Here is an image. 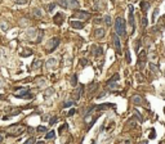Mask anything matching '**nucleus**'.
<instances>
[{
    "label": "nucleus",
    "mask_w": 165,
    "mask_h": 144,
    "mask_svg": "<svg viewBox=\"0 0 165 144\" xmlns=\"http://www.w3.org/2000/svg\"><path fill=\"white\" fill-rule=\"evenodd\" d=\"M92 144H95V143H94V141H93V143H92Z\"/></svg>",
    "instance_id": "49"
},
{
    "label": "nucleus",
    "mask_w": 165,
    "mask_h": 144,
    "mask_svg": "<svg viewBox=\"0 0 165 144\" xmlns=\"http://www.w3.org/2000/svg\"><path fill=\"white\" fill-rule=\"evenodd\" d=\"M102 19H94V23H101Z\"/></svg>",
    "instance_id": "45"
},
{
    "label": "nucleus",
    "mask_w": 165,
    "mask_h": 144,
    "mask_svg": "<svg viewBox=\"0 0 165 144\" xmlns=\"http://www.w3.org/2000/svg\"><path fill=\"white\" fill-rule=\"evenodd\" d=\"M95 87H97V84H90L89 85V90H94Z\"/></svg>",
    "instance_id": "42"
},
{
    "label": "nucleus",
    "mask_w": 165,
    "mask_h": 144,
    "mask_svg": "<svg viewBox=\"0 0 165 144\" xmlns=\"http://www.w3.org/2000/svg\"><path fill=\"white\" fill-rule=\"evenodd\" d=\"M75 112H76V111H75V109H74V108H72V109H71V111H70V112H69V113H67V116H72V115H75Z\"/></svg>",
    "instance_id": "44"
},
{
    "label": "nucleus",
    "mask_w": 165,
    "mask_h": 144,
    "mask_svg": "<svg viewBox=\"0 0 165 144\" xmlns=\"http://www.w3.org/2000/svg\"><path fill=\"white\" fill-rule=\"evenodd\" d=\"M57 120H58V118H57L56 116H54V117H52V118H50V121H49V125H54V124L57 122Z\"/></svg>",
    "instance_id": "32"
},
{
    "label": "nucleus",
    "mask_w": 165,
    "mask_h": 144,
    "mask_svg": "<svg viewBox=\"0 0 165 144\" xmlns=\"http://www.w3.org/2000/svg\"><path fill=\"white\" fill-rule=\"evenodd\" d=\"M40 66H41V61L40 59H35L34 62H32V64H31V68L32 70H38V68H40Z\"/></svg>",
    "instance_id": "17"
},
{
    "label": "nucleus",
    "mask_w": 165,
    "mask_h": 144,
    "mask_svg": "<svg viewBox=\"0 0 165 144\" xmlns=\"http://www.w3.org/2000/svg\"><path fill=\"white\" fill-rule=\"evenodd\" d=\"M56 66H57V59L56 58H49L47 62H45V67L47 68H54V67H56Z\"/></svg>",
    "instance_id": "14"
},
{
    "label": "nucleus",
    "mask_w": 165,
    "mask_h": 144,
    "mask_svg": "<svg viewBox=\"0 0 165 144\" xmlns=\"http://www.w3.org/2000/svg\"><path fill=\"white\" fill-rule=\"evenodd\" d=\"M58 45H59V39H58V37H53V39H50V40L47 42V45H45V50H47V53H52V52L56 49Z\"/></svg>",
    "instance_id": "3"
},
{
    "label": "nucleus",
    "mask_w": 165,
    "mask_h": 144,
    "mask_svg": "<svg viewBox=\"0 0 165 144\" xmlns=\"http://www.w3.org/2000/svg\"><path fill=\"white\" fill-rule=\"evenodd\" d=\"M54 8H56V4H49V7H48V12H52Z\"/></svg>",
    "instance_id": "40"
},
{
    "label": "nucleus",
    "mask_w": 165,
    "mask_h": 144,
    "mask_svg": "<svg viewBox=\"0 0 165 144\" xmlns=\"http://www.w3.org/2000/svg\"><path fill=\"white\" fill-rule=\"evenodd\" d=\"M148 8H150V3H148V2H142V3H141V9L143 10L145 13L147 12Z\"/></svg>",
    "instance_id": "21"
},
{
    "label": "nucleus",
    "mask_w": 165,
    "mask_h": 144,
    "mask_svg": "<svg viewBox=\"0 0 165 144\" xmlns=\"http://www.w3.org/2000/svg\"><path fill=\"white\" fill-rule=\"evenodd\" d=\"M9 28V23L5 21H0V30L2 31H7Z\"/></svg>",
    "instance_id": "19"
},
{
    "label": "nucleus",
    "mask_w": 165,
    "mask_h": 144,
    "mask_svg": "<svg viewBox=\"0 0 165 144\" xmlns=\"http://www.w3.org/2000/svg\"><path fill=\"white\" fill-rule=\"evenodd\" d=\"M119 79H120V76L116 73L115 75V77H112V79H110L108 81H107V85L111 87V89H114V87H116V85H117V82L116 81H119Z\"/></svg>",
    "instance_id": "11"
},
{
    "label": "nucleus",
    "mask_w": 165,
    "mask_h": 144,
    "mask_svg": "<svg viewBox=\"0 0 165 144\" xmlns=\"http://www.w3.org/2000/svg\"><path fill=\"white\" fill-rule=\"evenodd\" d=\"M4 86H5V81L3 79H0V89H4Z\"/></svg>",
    "instance_id": "39"
},
{
    "label": "nucleus",
    "mask_w": 165,
    "mask_h": 144,
    "mask_svg": "<svg viewBox=\"0 0 165 144\" xmlns=\"http://www.w3.org/2000/svg\"><path fill=\"white\" fill-rule=\"evenodd\" d=\"M32 14H34L35 17H38V18H41V17H43V13L40 12L39 8H35L34 10H32Z\"/></svg>",
    "instance_id": "22"
},
{
    "label": "nucleus",
    "mask_w": 165,
    "mask_h": 144,
    "mask_svg": "<svg viewBox=\"0 0 165 144\" xmlns=\"http://www.w3.org/2000/svg\"><path fill=\"white\" fill-rule=\"evenodd\" d=\"M63 19H64V17H63V14H62V13H57L56 16L53 17L54 23H56V25H58V26H61V25L63 23Z\"/></svg>",
    "instance_id": "12"
},
{
    "label": "nucleus",
    "mask_w": 165,
    "mask_h": 144,
    "mask_svg": "<svg viewBox=\"0 0 165 144\" xmlns=\"http://www.w3.org/2000/svg\"><path fill=\"white\" fill-rule=\"evenodd\" d=\"M72 17L74 18H80L81 21H85V19H88V18L90 17V14L88 13V12H84V10H79V12H75L72 14Z\"/></svg>",
    "instance_id": "5"
},
{
    "label": "nucleus",
    "mask_w": 165,
    "mask_h": 144,
    "mask_svg": "<svg viewBox=\"0 0 165 144\" xmlns=\"http://www.w3.org/2000/svg\"><path fill=\"white\" fill-rule=\"evenodd\" d=\"M39 34V30H35V28H31L26 32V39L27 40H36V35Z\"/></svg>",
    "instance_id": "8"
},
{
    "label": "nucleus",
    "mask_w": 165,
    "mask_h": 144,
    "mask_svg": "<svg viewBox=\"0 0 165 144\" xmlns=\"http://www.w3.org/2000/svg\"><path fill=\"white\" fill-rule=\"evenodd\" d=\"M80 62H81V66H83V67H85V66L88 64V61H86V59H81Z\"/></svg>",
    "instance_id": "43"
},
{
    "label": "nucleus",
    "mask_w": 165,
    "mask_h": 144,
    "mask_svg": "<svg viewBox=\"0 0 165 144\" xmlns=\"http://www.w3.org/2000/svg\"><path fill=\"white\" fill-rule=\"evenodd\" d=\"M2 141H3V135L0 134V143H2Z\"/></svg>",
    "instance_id": "47"
},
{
    "label": "nucleus",
    "mask_w": 165,
    "mask_h": 144,
    "mask_svg": "<svg viewBox=\"0 0 165 144\" xmlns=\"http://www.w3.org/2000/svg\"><path fill=\"white\" fill-rule=\"evenodd\" d=\"M3 99H4V95H2V94H0V101H3Z\"/></svg>",
    "instance_id": "46"
},
{
    "label": "nucleus",
    "mask_w": 165,
    "mask_h": 144,
    "mask_svg": "<svg viewBox=\"0 0 165 144\" xmlns=\"http://www.w3.org/2000/svg\"><path fill=\"white\" fill-rule=\"evenodd\" d=\"M34 143H35V139H34V138H28L23 144H34Z\"/></svg>",
    "instance_id": "31"
},
{
    "label": "nucleus",
    "mask_w": 165,
    "mask_h": 144,
    "mask_svg": "<svg viewBox=\"0 0 165 144\" xmlns=\"http://www.w3.org/2000/svg\"><path fill=\"white\" fill-rule=\"evenodd\" d=\"M125 55H126V62H128V63H130V62H131V58H130V53H129L128 50L125 52Z\"/></svg>",
    "instance_id": "36"
},
{
    "label": "nucleus",
    "mask_w": 165,
    "mask_h": 144,
    "mask_svg": "<svg viewBox=\"0 0 165 144\" xmlns=\"http://www.w3.org/2000/svg\"><path fill=\"white\" fill-rule=\"evenodd\" d=\"M92 53H93L94 57H100V55L103 54V48H102V46L93 45V46H92Z\"/></svg>",
    "instance_id": "10"
},
{
    "label": "nucleus",
    "mask_w": 165,
    "mask_h": 144,
    "mask_svg": "<svg viewBox=\"0 0 165 144\" xmlns=\"http://www.w3.org/2000/svg\"><path fill=\"white\" fill-rule=\"evenodd\" d=\"M30 55H32V50L30 49H23L21 52V57H30Z\"/></svg>",
    "instance_id": "20"
},
{
    "label": "nucleus",
    "mask_w": 165,
    "mask_h": 144,
    "mask_svg": "<svg viewBox=\"0 0 165 144\" xmlns=\"http://www.w3.org/2000/svg\"><path fill=\"white\" fill-rule=\"evenodd\" d=\"M71 27L72 28H76V30H81V28H84V22H80V21H71Z\"/></svg>",
    "instance_id": "13"
},
{
    "label": "nucleus",
    "mask_w": 165,
    "mask_h": 144,
    "mask_svg": "<svg viewBox=\"0 0 165 144\" xmlns=\"http://www.w3.org/2000/svg\"><path fill=\"white\" fill-rule=\"evenodd\" d=\"M105 23L107 25V26H111V17H110V16H105Z\"/></svg>",
    "instance_id": "28"
},
{
    "label": "nucleus",
    "mask_w": 165,
    "mask_h": 144,
    "mask_svg": "<svg viewBox=\"0 0 165 144\" xmlns=\"http://www.w3.org/2000/svg\"><path fill=\"white\" fill-rule=\"evenodd\" d=\"M43 35H44V32H43L41 30H39V35H38V37H36L35 42H40V41H41V39H43Z\"/></svg>",
    "instance_id": "27"
},
{
    "label": "nucleus",
    "mask_w": 165,
    "mask_h": 144,
    "mask_svg": "<svg viewBox=\"0 0 165 144\" xmlns=\"http://www.w3.org/2000/svg\"><path fill=\"white\" fill-rule=\"evenodd\" d=\"M16 4H21V5H23V4H27V0H14Z\"/></svg>",
    "instance_id": "35"
},
{
    "label": "nucleus",
    "mask_w": 165,
    "mask_h": 144,
    "mask_svg": "<svg viewBox=\"0 0 165 144\" xmlns=\"http://www.w3.org/2000/svg\"><path fill=\"white\" fill-rule=\"evenodd\" d=\"M53 93H54V89L49 87V89H47V90H45V93H44V97H45V98H48V97L53 95Z\"/></svg>",
    "instance_id": "23"
},
{
    "label": "nucleus",
    "mask_w": 165,
    "mask_h": 144,
    "mask_svg": "<svg viewBox=\"0 0 165 144\" xmlns=\"http://www.w3.org/2000/svg\"><path fill=\"white\" fill-rule=\"evenodd\" d=\"M71 85H72V86L78 85V76H76V75H74V76L71 77Z\"/></svg>",
    "instance_id": "26"
},
{
    "label": "nucleus",
    "mask_w": 165,
    "mask_h": 144,
    "mask_svg": "<svg viewBox=\"0 0 165 144\" xmlns=\"http://www.w3.org/2000/svg\"><path fill=\"white\" fill-rule=\"evenodd\" d=\"M28 23H30V22H28V19L26 18H22L21 21H19V26H22V27H25V26H28Z\"/></svg>",
    "instance_id": "24"
},
{
    "label": "nucleus",
    "mask_w": 165,
    "mask_h": 144,
    "mask_svg": "<svg viewBox=\"0 0 165 144\" xmlns=\"http://www.w3.org/2000/svg\"><path fill=\"white\" fill-rule=\"evenodd\" d=\"M159 16V9H155V12H153V14H152V19H153V22H155V18Z\"/></svg>",
    "instance_id": "37"
},
{
    "label": "nucleus",
    "mask_w": 165,
    "mask_h": 144,
    "mask_svg": "<svg viewBox=\"0 0 165 144\" xmlns=\"http://www.w3.org/2000/svg\"><path fill=\"white\" fill-rule=\"evenodd\" d=\"M36 144H44V141H38Z\"/></svg>",
    "instance_id": "48"
},
{
    "label": "nucleus",
    "mask_w": 165,
    "mask_h": 144,
    "mask_svg": "<svg viewBox=\"0 0 165 144\" xmlns=\"http://www.w3.org/2000/svg\"><path fill=\"white\" fill-rule=\"evenodd\" d=\"M38 131H39V132H47V127H45V126H39V127H38Z\"/></svg>",
    "instance_id": "34"
},
{
    "label": "nucleus",
    "mask_w": 165,
    "mask_h": 144,
    "mask_svg": "<svg viewBox=\"0 0 165 144\" xmlns=\"http://www.w3.org/2000/svg\"><path fill=\"white\" fill-rule=\"evenodd\" d=\"M54 136H56V132H54L53 130H52V131H48V132H47V135H45L47 139H53Z\"/></svg>",
    "instance_id": "25"
},
{
    "label": "nucleus",
    "mask_w": 165,
    "mask_h": 144,
    "mask_svg": "<svg viewBox=\"0 0 165 144\" xmlns=\"http://www.w3.org/2000/svg\"><path fill=\"white\" fill-rule=\"evenodd\" d=\"M150 68H151L152 71H157V66H155L153 63H150Z\"/></svg>",
    "instance_id": "38"
},
{
    "label": "nucleus",
    "mask_w": 165,
    "mask_h": 144,
    "mask_svg": "<svg viewBox=\"0 0 165 144\" xmlns=\"http://www.w3.org/2000/svg\"><path fill=\"white\" fill-rule=\"evenodd\" d=\"M141 25H142V27H147V25H148V19H147L146 17H143V18H142Z\"/></svg>",
    "instance_id": "30"
},
{
    "label": "nucleus",
    "mask_w": 165,
    "mask_h": 144,
    "mask_svg": "<svg viewBox=\"0 0 165 144\" xmlns=\"http://www.w3.org/2000/svg\"><path fill=\"white\" fill-rule=\"evenodd\" d=\"M5 112H7V113H10V115H18L21 111H19L18 108H7Z\"/></svg>",
    "instance_id": "18"
},
{
    "label": "nucleus",
    "mask_w": 165,
    "mask_h": 144,
    "mask_svg": "<svg viewBox=\"0 0 165 144\" xmlns=\"http://www.w3.org/2000/svg\"><path fill=\"white\" fill-rule=\"evenodd\" d=\"M67 127H69V126H67V124H64L63 126H61V127H59V130H58V131H59V134H62V132H63L66 129H67Z\"/></svg>",
    "instance_id": "33"
},
{
    "label": "nucleus",
    "mask_w": 165,
    "mask_h": 144,
    "mask_svg": "<svg viewBox=\"0 0 165 144\" xmlns=\"http://www.w3.org/2000/svg\"><path fill=\"white\" fill-rule=\"evenodd\" d=\"M94 36H95L97 39L103 37V36H105V30H103V28H97V30L94 31Z\"/></svg>",
    "instance_id": "16"
},
{
    "label": "nucleus",
    "mask_w": 165,
    "mask_h": 144,
    "mask_svg": "<svg viewBox=\"0 0 165 144\" xmlns=\"http://www.w3.org/2000/svg\"><path fill=\"white\" fill-rule=\"evenodd\" d=\"M74 103H75L74 101H66V102L63 103V108H67V107H71V106H72Z\"/></svg>",
    "instance_id": "29"
},
{
    "label": "nucleus",
    "mask_w": 165,
    "mask_h": 144,
    "mask_svg": "<svg viewBox=\"0 0 165 144\" xmlns=\"http://www.w3.org/2000/svg\"><path fill=\"white\" fill-rule=\"evenodd\" d=\"M27 93H30L28 87H16V89H14V95H16L17 98L25 95V94H27Z\"/></svg>",
    "instance_id": "9"
},
{
    "label": "nucleus",
    "mask_w": 165,
    "mask_h": 144,
    "mask_svg": "<svg viewBox=\"0 0 165 144\" xmlns=\"http://www.w3.org/2000/svg\"><path fill=\"white\" fill-rule=\"evenodd\" d=\"M131 102H133L136 106H139V104L143 103V99H142V97H139V95H134L133 98H131Z\"/></svg>",
    "instance_id": "15"
},
{
    "label": "nucleus",
    "mask_w": 165,
    "mask_h": 144,
    "mask_svg": "<svg viewBox=\"0 0 165 144\" xmlns=\"http://www.w3.org/2000/svg\"><path fill=\"white\" fill-rule=\"evenodd\" d=\"M36 81H38V84H39V85H40V86H41V85H43V84H44V82H45V80H44V79H38V80H36Z\"/></svg>",
    "instance_id": "41"
},
{
    "label": "nucleus",
    "mask_w": 165,
    "mask_h": 144,
    "mask_svg": "<svg viewBox=\"0 0 165 144\" xmlns=\"http://www.w3.org/2000/svg\"><path fill=\"white\" fill-rule=\"evenodd\" d=\"M25 129L26 127L23 125H13V126L8 127V131L10 132V135H21L25 131Z\"/></svg>",
    "instance_id": "4"
},
{
    "label": "nucleus",
    "mask_w": 165,
    "mask_h": 144,
    "mask_svg": "<svg viewBox=\"0 0 165 144\" xmlns=\"http://www.w3.org/2000/svg\"><path fill=\"white\" fill-rule=\"evenodd\" d=\"M128 9H129V25L133 27V30H134V7L131 5V4H129L128 5Z\"/></svg>",
    "instance_id": "6"
},
{
    "label": "nucleus",
    "mask_w": 165,
    "mask_h": 144,
    "mask_svg": "<svg viewBox=\"0 0 165 144\" xmlns=\"http://www.w3.org/2000/svg\"><path fill=\"white\" fill-rule=\"evenodd\" d=\"M58 4L62 8H70V9L79 8V2H78V0H59Z\"/></svg>",
    "instance_id": "2"
},
{
    "label": "nucleus",
    "mask_w": 165,
    "mask_h": 144,
    "mask_svg": "<svg viewBox=\"0 0 165 144\" xmlns=\"http://www.w3.org/2000/svg\"><path fill=\"white\" fill-rule=\"evenodd\" d=\"M112 41H114L116 53H117V54H121V44H120V39H119V36H117L116 34L112 35Z\"/></svg>",
    "instance_id": "7"
},
{
    "label": "nucleus",
    "mask_w": 165,
    "mask_h": 144,
    "mask_svg": "<svg viewBox=\"0 0 165 144\" xmlns=\"http://www.w3.org/2000/svg\"><path fill=\"white\" fill-rule=\"evenodd\" d=\"M115 30H116V35L117 36H125L126 35V30H125V19L121 17H117L115 21Z\"/></svg>",
    "instance_id": "1"
}]
</instances>
